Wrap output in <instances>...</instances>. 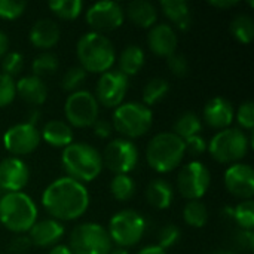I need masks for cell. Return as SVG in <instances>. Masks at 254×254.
Segmentation results:
<instances>
[{
	"mask_svg": "<svg viewBox=\"0 0 254 254\" xmlns=\"http://www.w3.org/2000/svg\"><path fill=\"white\" fill-rule=\"evenodd\" d=\"M42 205L54 220L71 222L86 213L89 193L83 183L65 176L57 179L43 190Z\"/></svg>",
	"mask_w": 254,
	"mask_h": 254,
	"instance_id": "obj_1",
	"label": "cell"
},
{
	"mask_svg": "<svg viewBox=\"0 0 254 254\" xmlns=\"http://www.w3.org/2000/svg\"><path fill=\"white\" fill-rule=\"evenodd\" d=\"M77 60L85 71L106 73L112 68L116 60L115 46L104 34L89 31L85 33L76 46Z\"/></svg>",
	"mask_w": 254,
	"mask_h": 254,
	"instance_id": "obj_2",
	"label": "cell"
},
{
	"mask_svg": "<svg viewBox=\"0 0 254 254\" xmlns=\"http://www.w3.org/2000/svg\"><path fill=\"white\" fill-rule=\"evenodd\" d=\"M61 164L67 177L80 183L95 180L103 170L101 155L95 147L86 143H71L67 146L63 150Z\"/></svg>",
	"mask_w": 254,
	"mask_h": 254,
	"instance_id": "obj_3",
	"label": "cell"
},
{
	"mask_svg": "<svg viewBox=\"0 0 254 254\" xmlns=\"http://www.w3.org/2000/svg\"><path fill=\"white\" fill-rule=\"evenodd\" d=\"M37 222V207L24 192H6L0 198V223L15 234L28 232Z\"/></svg>",
	"mask_w": 254,
	"mask_h": 254,
	"instance_id": "obj_4",
	"label": "cell"
},
{
	"mask_svg": "<svg viewBox=\"0 0 254 254\" xmlns=\"http://www.w3.org/2000/svg\"><path fill=\"white\" fill-rule=\"evenodd\" d=\"M186 155L185 141L174 132H159L147 144L146 158L149 167L159 174L176 170Z\"/></svg>",
	"mask_w": 254,
	"mask_h": 254,
	"instance_id": "obj_5",
	"label": "cell"
},
{
	"mask_svg": "<svg viewBox=\"0 0 254 254\" xmlns=\"http://www.w3.org/2000/svg\"><path fill=\"white\" fill-rule=\"evenodd\" d=\"M153 122L152 110L143 103H122L113 112L112 127L128 138L144 135ZM127 138V140H128Z\"/></svg>",
	"mask_w": 254,
	"mask_h": 254,
	"instance_id": "obj_6",
	"label": "cell"
},
{
	"mask_svg": "<svg viewBox=\"0 0 254 254\" xmlns=\"http://www.w3.org/2000/svg\"><path fill=\"white\" fill-rule=\"evenodd\" d=\"M249 137L238 128H226L219 131L211 140L208 147L210 155L220 164H234L247 156L250 149Z\"/></svg>",
	"mask_w": 254,
	"mask_h": 254,
	"instance_id": "obj_7",
	"label": "cell"
},
{
	"mask_svg": "<svg viewBox=\"0 0 254 254\" xmlns=\"http://www.w3.org/2000/svg\"><path fill=\"white\" fill-rule=\"evenodd\" d=\"M107 232L121 249L132 247L141 241L146 232V220L135 210H122L110 219Z\"/></svg>",
	"mask_w": 254,
	"mask_h": 254,
	"instance_id": "obj_8",
	"label": "cell"
},
{
	"mask_svg": "<svg viewBox=\"0 0 254 254\" xmlns=\"http://www.w3.org/2000/svg\"><path fill=\"white\" fill-rule=\"evenodd\" d=\"M68 247L73 254H109L112 240L101 225L82 223L73 229Z\"/></svg>",
	"mask_w": 254,
	"mask_h": 254,
	"instance_id": "obj_9",
	"label": "cell"
},
{
	"mask_svg": "<svg viewBox=\"0 0 254 254\" xmlns=\"http://www.w3.org/2000/svg\"><path fill=\"white\" fill-rule=\"evenodd\" d=\"M64 113L70 125L76 128H88L95 124L100 115V104L94 94L79 89L71 92L64 104Z\"/></svg>",
	"mask_w": 254,
	"mask_h": 254,
	"instance_id": "obj_10",
	"label": "cell"
},
{
	"mask_svg": "<svg viewBox=\"0 0 254 254\" xmlns=\"http://www.w3.org/2000/svg\"><path fill=\"white\" fill-rule=\"evenodd\" d=\"M211 183V174L208 168L199 162L192 161L186 164L177 177V188L183 198L189 201H199L208 190Z\"/></svg>",
	"mask_w": 254,
	"mask_h": 254,
	"instance_id": "obj_11",
	"label": "cell"
},
{
	"mask_svg": "<svg viewBox=\"0 0 254 254\" xmlns=\"http://www.w3.org/2000/svg\"><path fill=\"white\" fill-rule=\"evenodd\" d=\"M103 167L106 165L116 176L131 173L138 162V150L131 140L116 138L110 141L101 156Z\"/></svg>",
	"mask_w": 254,
	"mask_h": 254,
	"instance_id": "obj_12",
	"label": "cell"
},
{
	"mask_svg": "<svg viewBox=\"0 0 254 254\" xmlns=\"http://www.w3.org/2000/svg\"><path fill=\"white\" fill-rule=\"evenodd\" d=\"M128 91V77L119 70H109L103 73L97 82L95 98L104 107H118L124 103Z\"/></svg>",
	"mask_w": 254,
	"mask_h": 254,
	"instance_id": "obj_13",
	"label": "cell"
},
{
	"mask_svg": "<svg viewBox=\"0 0 254 254\" xmlns=\"http://www.w3.org/2000/svg\"><path fill=\"white\" fill-rule=\"evenodd\" d=\"M85 18L92 31L104 34L119 28L124 24L125 12L116 1H98L88 9Z\"/></svg>",
	"mask_w": 254,
	"mask_h": 254,
	"instance_id": "obj_14",
	"label": "cell"
},
{
	"mask_svg": "<svg viewBox=\"0 0 254 254\" xmlns=\"http://www.w3.org/2000/svg\"><path fill=\"white\" fill-rule=\"evenodd\" d=\"M40 144V132L36 127L22 122L10 127L3 135L4 149L16 156L28 155L34 152Z\"/></svg>",
	"mask_w": 254,
	"mask_h": 254,
	"instance_id": "obj_15",
	"label": "cell"
},
{
	"mask_svg": "<svg viewBox=\"0 0 254 254\" xmlns=\"http://www.w3.org/2000/svg\"><path fill=\"white\" fill-rule=\"evenodd\" d=\"M225 186L229 193L241 199L254 195V171L249 164H234L225 173Z\"/></svg>",
	"mask_w": 254,
	"mask_h": 254,
	"instance_id": "obj_16",
	"label": "cell"
},
{
	"mask_svg": "<svg viewBox=\"0 0 254 254\" xmlns=\"http://www.w3.org/2000/svg\"><path fill=\"white\" fill-rule=\"evenodd\" d=\"M30 180L27 164L15 156L4 158L0 162V188L6 192H21Z\"/></svg>",
	"mask_w": 254,
	"mask_h": 254,
	"instance_id": "obj_17",
	"label": "cell"
},
{
	"mask_svg": "<svg viewBox=\"0 0 254 254\" xmlns=\"http://www.w3.org/2000/svg\"><path fill=\"white\" fill-rule=\"evenodd\" d=\"M147 43L155 55L168 58L176 54L177 49V34L174 28L168 24H155L147 36Z\"/></svg>",
	"mask_w": 254,
	"mask_h": 254,
	"instance_id": "obj_18",
	"label": "cell"
},
{
	"mask_svg": "<svg viewBox=\"0 0 254 254\" xmlns=\"http://www.w3.org/2000/svg\"><path fill=\"white\" fill-rule=\"evenodd\" d=\"M234 106L229 100L223 97L211 98L204 109V119L208 127L214 129H226L234 121Z\"/></svg>",
	"mask_w": 254,
	"mask_h": 254,
	"instance_id": "obj_19",
	"label": "cell"
},
{
	"mask_svg": "<svg viewBox=\"0 0 254 254\" xmlns=\"http://www.w3.org/2000/svg\"><path fill=\"white\" fill-rule=\"evenodd\" d=\"M64 235V226L61 222L54 219H46L36 222L28 231V238L31 244L37 247H51L57 244Z\"/></svg>",
	"mask_w": 254,
	"mask_h": 254,
	"instance_id": "obj_20",
	"label": "cell"
},
{
	"mask_svg": "<svg viewBox=\"0 0 254 254\" xmlns=\"http://www.w3.org/2000/svg\"><path fill=\"white\" fill-rule=\"evenodd\" d=\"M60 40V27L52 19H39L30 30V42L39 49H49Z\"/></svg>",
	"mask_w": 254,
	"mask_h": 254,
	"instance_id": "obj_21",
	"label": "cell"
},
{
	"mask_svg": "<svg viewBox=\"0 0 254 254\" xmlns=\"http://www.w3.org/2000/svg\"><path fill=\"white\" fill-rule=\"evenodd\" d=\"M16 94L31 106H40L46 101L48 88L45 82L37 76H25L21 77L16 83Z\"/></svg>",
	"mask_w": 254,
	"mask_h": 254,
	"instance_id": "obj_22",
	"label": "cell"
},
{
	"mask_svg": "<svg viewBox=\"0 0 254 254\" xmlns=\"http://www.w3.org/2000/svg\"><path fill=\"white\" fill-rule=\"evenodd\" d=\"M49 146L52 147H63L65 149L73 143V129L64 121H49L45 124L40 135Z\"/></svg>",
	"mask_w": 254,
	"mask_h": 254,
	"instance_id": "obj_23",
	"label": "cell"
},
{
	"mask_svg": "<svg viewBox=\"0 0 254 254\" xmlns=\"http://www.w3.org/2000/svg\"><path fill=\"white\" fill-rule=\"evenodd\" d=\"M161 9L164 15L182 31H188L192 24L190 6L185 0H162Z\"/></svg>",
	"mask_w": 254,
	"mask_h": 254,
	"instance_id": "obj_24",
	"label": "cell"
},
{
	"mask_svg": "<svg viewBox=\"0 0 254 254\" xmlns=\"http://www.w3.org/2000/svg\"><path fill=\"white\" fill-rule=\"evenodd\" d=\"M128 18L141 28H152L158 21V9L146 0H134L127 7Z\"/></svg>",
	"mask_w": 254,
	"mask_h": 254,
	"instance_id": "obj_25",
	"label": "cell"
},
{
	"mask_svg": "<svg viewBox=\"0 0 254 254\" xmlns=\"http://www.w3.org/2000/svg\"><path fill=\"white\" fill-rule=\"evenodd\" d=\"M146 198L152 207L158 210H167L173 204V198H174L173 186L162 179H155L147 186Z\"/></svg>",
	"mask_w": 254,
	"mask_h": 254,
	"instance_id": "obj_26",
	"label": "cell"
},
{
	"mask_svg": "<svg viewBox=\"0 0 254 254\" xmlns=\"http://www.w3.org/2000/svg\"><path fill=\"white\" fill-rule=\"evenodd\" d=\"M144 64V51L137 45L127 46L119 57V71L127 77L137 74Z\"/></svg>",
	"mask_w": 254,
	"mask_h": 254,
	"instance_id": "obj_27",
	"label": "cell"
},
{
	"mask_svg": "<svg viewBox=\"0 0 254 254\" xmlns=\"http://www.w3.org/2000/svg\"><path fill=\"white\" fill-rule=\"evenodd\" d=\"M174 134L179 135L182 140H186L189 137L193 135H199L201 129H202V124L201 119L198 118L196 113L193 112H186L183 115H180L177 118V121L174 122Z\"/></svg>",
	"mask_w": 254,
	"mask_h": 254,
	"instance_id": "obj_28",
	"label": "cell"
},
{
	"mask_svg": "<svg viewBox=\"0 0 254 254\" xmlns=\"http://www.w3.org/2000/svg\"><path fill=\"white\" fill-rule=\"evenodd\" d=\"M170 91V83L162 77L150 79L146 86L143 88V104L144 106H155L165 98Z\"/></svg>",
	"mask_w": 254,
	"mask_h": 254,
	"instance_id": "obj_29",
	"label": "cell"
},
{
	"mask_svg": "<svg viewBox=\"0 0 254 254\" xmlns=\"http://www.w3.org/2000/svg\"><path fill=\"white\" fill-rule=\"evenodd\" d=\"M48 6L54 15L65 21L76 19L83 10V3L80 0H52L48 3Z\"/></svg>",
	"mask_w": 254,
	"mask_h": 254,
	"instance_id": "obj_30",
	"label": "cell"
},
{
	"mask_svg": "<svg viewBox=\"0 0 254 254\" xmlns=\"http://www.w3.org/2000/svg\"><path fill=\"white\" fill-rule=\"evenodd\" d=\"M231 33L240 43H252L254 39V21L249 15H237L231 22Z\"/></svg>",
	"mask_w": 254,
	"mask_h": 254,
	"instance_id": "obj_31",
	"label": "cell"
},
{
	"mask_svg": "<svg viewBox=\"0 0 254 254\" xmlns=\"http://www.w3.org/2000/svg\"><path fill=\"white\" fill-rule=\"evenodd\" d=\"M110 192L118 201H129L135 193V183L128 174L115 176L110 182Z\"/></svg>",
	"mask_w": 254,
	"mask_h": 254,
	"instance_id": "obj_32",
	"label": "cell"
},
{
	"mask_svg": "<svg viewBox=\"0 0 254 254\" xmlns=\"http://www.w3.org/2000/svg\"><path fill=\"white\" fill-rule=\"evenodd\" d=\"M183 219L192 228H202L208 220V210L201 201H189L185 205Z\"/></svg>",
	"mask_w": 254,
	"mask_h": 254,
	"instance_id": "obj_33",
	"label": "cell"
},
{
	"mask_svg": "<svg viewBox=\"0 0 254 254\" xmlns=\"http://www.w3.org/2000/svg\"><path fill=\"white\" fill-rule=\"evenodd\" d=\"M58 58L55 54L52 52H42L40 55H37L34 60H33V64H31V70H33V76H37V77H43V76H49V74H54L57 70H58Z\"/></svg>",
	"mask_w": 254,
	"mask_h": 254,
	"instance_id": "obj_34",
	"label": "cell"
},
{
	"mask_svg": "<svg viewBox=\"0 0 254 254\" xmlns=\"http://www.w3.org/2000/svg\"><path fill=\"white\" fill-rule=\"evenodd\" d=\"M232 219L244 231H253L254 228V202L253 199H246L234 208Z\"/></svg>",
	"mask_w": 254,
	"mask_h": 254,
	"instance_id": "obj_35",
	"label": "cell"
},
{
	"mask_svg": "<svg viewBox=\"0 0 254 254\" xmlns=\"http://www.w3.org/2000/svg\"><path fill=\"white\" fill-rule=\"evenodd\" d=\"M86 79V71L79 65V67H71L65 71V74L63 76V80H61V86L64 91H68V92H76L79 91V88L83 85Z\"/></svg>",
	"mask_w": 254,
	"mask_h": 254,
	"instance_id": "obj_36",
	"label": "cell"
},
{
	"mask_svg": "<svg viewBox=\"0 0 254 254\" xmlns=\"http://www.w3.org/2000/svg\"><path fill=\"white\" fill-rule=\"evenodd\" d=\"M24 68V57L19 52H7L3 58H1V73L9 76V77H15L18 76Z\"/></svg>",
	"mask_w": 254,
	"mask_h": 254,
	"instance_id": "obj_37",
	"label": "cell"
},
{
	"mask_svg": "<svg viewBox=\"0 0 254 254\" xmlns=\"http://www.w3.org/2000/svg\"><path fill=\"white\" fill-rule=\"evenodd\" d=\"M25 7H27L25 1L0 0V18H3V19H16L24 13Z\"/></svg>",
	"mask_w": 254,
	"mask_h": 254,
	"instance_id": "obj_38",
	"label": "cell"
},
{
	"mask_svg": "<svg viewBox=\"0 0 254 254\" xmlns=\"http://www.w3.org/2000/svg\"><path fill=\"white\" fill-rule=\"evenodd\" d=\"M16 95L15 80L3 73H0V107H4L13 101Z\"/></svg>",
	"mask_w": 254,
	"mask_h": 254,
	"instance_id": "obj_39",
	"label": "cell"
},
{
	"mask_svg": "<svg viewBox=\"0 0 254 254\" xmlns=\"http://www.w3.org/2000/svg\"><path fill=\"white\" fill-rule=\"evenodd\" d=\"M180 238V229L176 225H165L159 234H158V246L161 249H170L173 247Z\"/></svg>",
	"mask_w": 254,
	"mask_h": 254,
	"instance_id": "obj_40",
	"label": "cell"
},
{
	"mask_svg": "<svg viewBox=\"0 0 254 254\" xmlns=\"http://www.w3.org/2000/svg\"><path fill=\"white\" fill-rule=\"evenodd\" d=\"M237 121L240 127L247 131H252L254 127V104L252 101H246L240 106L237 112Z\"/></svg>",
	"mask_w": 254,
	"mask_h": 254,
	"instance_id": "obj_41",
	"label": "cell"
},
{
	"mask_svg": "<svg viewBox=\"0 0 254 254\" xmlns=\"http://www.w3.org/2000/svg\"><path fill=\"white\" fill-rule=\"evenodd\" d=\"M167 65L171 70V73L177 77H185L189 73V63L186 57L180 54H173L167 58Z\"/></svg>",
	"mask_w": 254,
	"mask_h": 254,
	"instance_id": "obj_42",
	"label": "cell"
},
{
	"mask_svg": "<svg viewBox=\"0 0 254 254\" xmlns=\"http://www.w3.org/2000/svg\"><path fill=\"white\" fill-rule=\"evenodd\" d=\"M183 141H185V150L193 156H199L207 150V143L201 135H193Z\"/></svg>",
	"mask_w": 254,
	"mask_h": 254,
	"instance_id": "obj_43",
	"label": "cell"
},
{
	"mask_svg": "<svg viewBox=\"0 0 254 254\" xmlns=\"http://www.w3.org/2000/svg\"><path fill=\"white\" fill-rule=\"evenodd\" d=\"M31 241L28 238V235L19 234L18 237H15L10 244H9V252L12 254H25L31 249Z\"/></svg>",
	"mask_w": 254,
	"mask_h": 254,
	"instance_id": "obj_44",
	"label": "cell"
},
{
	"mask_svg": "<svg viewBox=\"0 0 254 254\" xmlns=\"http://www.w3.org/2000/svg\"><path fill=\"white\" fill-rule=\"evenodd\" d=\"M92 127H94V134L98 138H109L112 134V128H113L112 124L106 119H97Z\"/></svg>",
	"mask_w": 254,
	"mask_h": 254,
	"instance_id": "obj_45",
	"label": "cell"
},
{
	"mask_svg": "<svg viewBox=\"0 0 254 254\" xmlns=\"http://www.w3.org/2000/svg\"><path fill=\"white\" fill-rule=\"evenodd\" d=\"M237 243L240 247L247 249V250H253L254 247V234L253 231H244L241 229L237 234Z\"/></svg>",
	"mask_w": 254,
	"mask_h": 254,
	"instance_id": "obj_46",
	"label": "cell"
},
{
	"mask_svg": "<svg viewBox=\"0 0 254 254\" xmlns=\"http://www.w3.org/2000/svg\"><path fill=\"white\" fill-rule=\"evenodd\" d=\"M238 3H240L238 0H210V4L217 9H231Z\"/></svg>",
	"mask_w": 254,
	"mask_h": 254,
	"instance_id": "obj_47",
	"label": "cell"
},
{
	"mask_svg": "<svg viewBox=\"0 0 254 254\" xmlns=\"http://www.w3.org/2000/svg\"><path fill=\"white\" fill-rule=\"evenodd\" d=\"M7 48H9V39L6 33L0 30V60L7 54Z\"/></svg>",
	"mask_w": 254,
	"mask_h": 254,
	"instance_id": "obj_48",
	"label": "cell"
},
{
	"mask_svg": "<svg viewBox=\"0 0 254 254\" xmlns=\"http://www.w3.org/2000/svg\"><path fill=\"white\" fill-rule=\"evenodd\" d=\"M137 254H167V252L161 249L159 246H149V247L141 249Z\"/></svg>",
	"mask_w": 254,
	"mask_h": 254,
	"instance_id": "obj_49",
	"label": "cell"
},
{
	"mask_svg": "<svg viewBox=\"0 0 254 254\" xmlns=\"http://www.w3.org/2000/svg\"><path fill=\"white\" fill-rule=\"evenodd\" d=\"M49 254H73L68 246H55L52 247V250L49 252Z\"/></svg>",
	"mask_w": 254,
	"mask_h": 254,
	"instance_id": "obj_50",
	"label": "cell"
},
{
	"mask_svg": "<svg viewBox=\"0 0 254 254\" xmlns=\"http://www.w3.org/2000/svg\"><path fill=\"white\" fill-rule=\"evenodd\" d=\"M40 116H42V113H40L39 110H31V112L28 113V121H27V124L36 127V122H37V119H40Z\"/></svg>",
	"mask_w": 254,
	"mask_h": 254,
	"instance_id": "obj_51",
	"label": "cell"
},
{
	"mask_svg": "<svg viewBox=\"0 0 254 254\" xmlns=\"http://www.w3.org/2000/svg\"><path fill=\"white\" fill-rule=\"evenodd\" d=\"M109 254H128V252H127L125 249H121V247H118V249H113V250H110V253Z\"/></svg>",
	"mask_w": 254,
	"mask_h": 254,
	"instance_id": "obj_52",
	"label": "cell"
},
{
	"mask_svg": "<svg viewBox=\"0 0 254 254\" xmlns=\"http://www.w3.org/2000/svg\"><path fill=\"white\" fill-rule=\"evenodd\" d=\"M213 254H232L231 252H225V250H219V252H216V253Z\"/></svg>",
	"mask_w": 254,
	"mask_h": 254,
	"instance_id": "obj_53",
	"label": "cell"
},
{
	"mask_svg": "<svg viewBox=\"0 0 254 254\" xmlns=\"http://www.w3.org/2000/svg\"><path fill=\"white\" fill-rule=\"evenodd\" d=\"M0 192H1V188H0Z\"/></svg>",
	"mask_w": 254,
	"mask_h": 254,
	"instance_id": "obj_54",
	"label": "cell"
}]
</instances>
